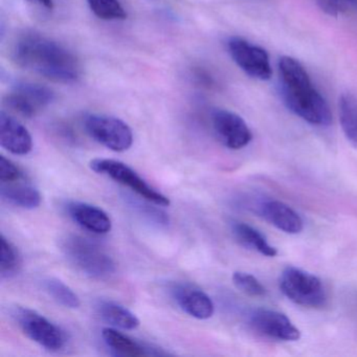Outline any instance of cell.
<instances>
[{"label":"cell","instance_id":"cell-14","mask_svg":"<svg viewBox=\"0 0 357 357\" xmlns=\"http://www.w3.org/2000/svg\"><path fill=\"white\" fill-rule=\"evenodd\" d=\"M66 210L77 225L91 233L106 235L112 231V221L109 215L98 206L85 202H68Z\"/></svg>","mask_w":357,"mask_h":357},{"label":"cell","instance_id":"cell-9","mask_svg":"<svg viewBox=\"0 0 357 357\" xmlns=\"http://www.w3.org/2000/svg\"><path fill=\"white\" fill-rule=\"evenodd\" d=\"M227 50L234 62L248 76L261 81L271 78L273 70L268 54L262 47L240 37H231L227 41Z\"/></svg>","mask_w":357,"mask_h":357},{"label":"cell","instance_id":"cell-24","mask_svg":"<svg viewBox=\"0 0 357 357\" xmlns=\"http://www.w3.org/2000/svg\"><path fill=\"white\" fill-rule=\"evenodd\" d=\"M231 279H233V283L235 284L236 287L246 296L256 298V296H264L266 294V288L250 273L235 271Z\"/></svg>","mask_w":357,"mask_h":357},{"label":"cell","instance_id":"cell-3","mask_svg":"<svg viewBox=\"0 0 357 357\" xmlns=\"http://www.w3.org/2000/svg\"><path fill=\"white\" fill-rule=\"evenodd\" d=\"M62 250L78 271L93 279H107L116 273L114 259L101 246L86 238L68 236L62 242Z\"/></svg>","mask_w":357,"mask_h":357},{"label":"cell","instance_id":"cell-26","mask_svg":"<svg viewBox=\"0 0 357 357\" xmlns=\"http://www.w3.org/2000/svg\"><path fill=\"white\" fill-rule=\"evenodd\" d=\"M31 1H35V3H38L39 5H41L43 6V7H45V9H54V0H31Z\"/></svg>","mask_w":357,"mask_h":357},{"label":"cell","instance_id":"cell-5","mask_svg":"<svg viewBox=\"0 0 357 357\" xmlns=\"http://www.w3.org/2000/svg\"><path fill=\"white\" fill-rule=\"evenodd\" d=\"M91 170L98 174L105 175L114 179L116 183L129 188L139 197L145 199L149 204L158 206H169L171 202L167 196L162 195L153 188L150 187L135 170L119 160H108V158H96L89 164Z\"/></svg>","mask_w":357,"mask_h":357},{"label":"cell","instance_id":"cell-22","mask_svg":"<svg viewBox=\"0 0 357 357\" xmlns=\"http://www.w3.org/2000/svg\"><path fill=\"white\" fill-rule=\"evenodd\" d=\"M0 273L3 278H11L20 271L22 258L13 243L1 235L0 238Z\"/></svg>","mask_w":357,"mask_h":357},{"label":"cell","instance_id":"cell-13","mask_svg":"<svg viewBox=\"0 0 357 357\" xmlns=\"http://www.w3.org/2000/svg\"><path fill=\"white\" fill-rule=\"evenodd\" d=\"M0 144L15 155H26L33 149L32 135L28 129L5 110L0 112Z\"/></svg>","mask_w":357,"mask_h":357},{"label":"cell","instance_id":"cell-2","mask_svg":"<svg viewBox=\"0 0 357 357\" xmlns=\"http://www.w3.org/2000/svg\"><path fill=\"white\" fill-rule=\"evenodd\" d=\"M280 91L286 107L314 126H329L332 114L325 98L311 82L304 66L292 57L279 61Z\"/></svg>","mask_w":357,"mask_h":357},{"label":"cell","instance_id":"cell-23","mask_svg":"<svg viewBox=\"0 0 357 357\" xmlns=\"http://www.w3.org/2000/svg\"><path fill=\"white\" fill-rule=\"evenodd\" d=\"M91 12L100 20H125L127 13L119 0H86Z\"/></svg>","mask_w":357,"mask_h":357},{"label":"cell","instance_id":"cell-10","mask_svg":"<svg viewBox=\"0 0 357 357\" xmlns=\"http://www.w3.org/2000/svg\"><path fill=\"white\" fill-rule=\"evenodd\" d=\"M250 327L261 335L282 342H296L301 331L284 313L271 309H257L250 314Z\"/></svg>","mask_w":357,"mask_h":357},{"label":"cell","instance_id":"cell-21","mask_svg":"<svg viewBox=\"0 0 357 357\" xmlns=\"http://www.w3.org/2000/svg\"><path fill=\"white\" fill-rule=\"evenodd\" d=\"M43 287L54 301L66 308L76 309L80 307L81 301L78 294L60 280L50 278L43 282Z\"/></svg>","mask_w":357,"mask_h":357},{"label":"cell","instance_id":"cell-19","mask_svg":"<svg viewBox=\"0 0 357 357\" xmlns=\"http://www.w3.org/2000/svg\"><path fill=\"white\" fill-rule=\"evenodd\" d=\"M98 313L102 319L123 330H135L139 326V319L126 307L112 301H101L97 305Z\"/></svg>","mask_w":357,"mask_h":357},{"label":"cell","instance_id":"cell-8","mask_svg":"<svg viewBox=\"0 0 357 357\" xmlns=\"http://www.w3.org/2000/svg\"><path fill=\"white\" fill-rule=\"evenodd\" d=\"M54 99L53 91L45 85L20 82L5 96L3 105L13 114L32 119L47 108Z\"/></svg>","mask_w":357,"mask_h":357},{"label":"cell","instance_id":"cell-18","mask_svg":"<svg viewBox=\"0 0 357 357\" xmlns=\"http://www.w3.org/2000/svg\"><path fill=\"white\" fill-rule=\"evenodd\" d=\"M231 231L236 239L245 248L271 258L277 256V248L271 245L266 237L250 225L244 222H234L231 225Z\"/></svg>","mask_w":357,"mask_h":357},{"label":"cell","instance_id":"cell-15","mask_svg":"<svg viewBox=\"0 0 357 357\" xmlns=\"http://www.w3.org/2000/svg\"><path fill=\"white\" fill-rule=\"evenodd\" d=\"M260 212L267 222L284 233L296 235L304 229V222L300 215L294 208L279 200L263 202Z\"/></svg>","mask_w":357,"mask_h":357},{"label":"cell","instance_id":"cell-6","mask_svg":"<svg viewBox=\"0 0 357 357\" xmlns=\"http://www.w3.org/2000/svg\"><path fill=\"white\" fill-rule=\"evenodd\" d=\"M13 317L22 331L36 344L49 351H60L66 347V332L37 311L17 307Z\"/></svg>","mask_w":357,"mask_h":357},{"label":"cell","instance_id":"cell-17","mask_svg":"<svg viewBox=\"0 0 357 357\" xmlns=\"http://www.w3.org/2000/svg\"><path fill=\"white\" fill-rule=\"evenodd\" d=\"M0 193L6 202L26 210H34L41 204L40 193L26 176L9 183H0Z\"/></svg>","mask_w":357,"mask_h":357},{"label":"cell","instance_id":"cell-4","mask_svg":"<svg viewBox=\"0 0 357 357\" xmlns=\"http://www.w3.org/2000/svg\"><path fill=\"white\" fill-rule=\"evenodd\" d=\"M282 294L294 304L308 308H321L327 302L321 279L308 271L287 266L279 279Z\"/></svg>","mask_w":357,"mask_h":357},{"label":"cell","instance_id":"cell-11","mask_svg":"<svg viewBox=\"0 0 357 357\" xmlns=\"http://www.w3.org/2000/svg\"><path fill=\"white\" fill-rule=\"evenodd\" d=\"M212 124L221 143L231 150L243 149L252 142V133L245 121L235 112L217 109L212 114Z\"/></svg>","mask_w":357,"mask_h":357},{"label":"cell","instance_id":"cell-27","mask_svg":"<svg viewBox=\"0 0 357 357\" xmlns=\"http://www.w3.org/2000/svg\"><path fill=\"white\" fill-rule=\"evenodd\" d=\"M346 3H348L350 6H355L357 7V0H344Z\"/></svg>","mask_w":357,"mask_h":357},{"label":"cell","instance_id":"cell-25","mask_svg":"<svg viewBox=\"0 0 357 357\" xmlns=\"http://www.w3.org/2000/svg\"><path fill=\"white\" fill-rule=\"evenodd\" d=\"M24 171L6 156H0V183H9L26 177Z\"/></svg>","mask_w":357,"mask_h":357},{"label":"cell","instance_id":"cell-7","mask_svg":"<svg viewBox=\"0 0 357 357\" xmlns=\"http://www.w3.org/2000/svg\"><path fill=\"white\" fill-rule=\"evenodd\" d=\"M87 133L95 141L114 152H125L133 144V133L128 124L105 114H89L85 118Z\"/></svg>","mask_w":357,"mask_h":357},{"label":"cell","instance_id":"cell-12","mask_svg":"<svg viewBox=\"0 0 357 357\" xmlns=\"http://www.w3.org/2000/svg\"><path fill=\"white\" fill-rule=\"evenodd\" d=\"M171 292L176 304L190 317L204 321L214 314L212 298L199 288L190 284H176L171 288Z\"/></svg>","mask_w":357,"mask_h":357},{"label":"cell","instance_id":"cell-20","mask_svg":"<svg viewBox=\"0 0 357 357\" xmlns=\"http://www.w3.org/2000/svg\"><path fill=\"white\" fill-rule=\"evenodd\" d=\"M338 116L342 132L357 148V98L351 93L342 95L338 101Z\"/></svg>","mask_w":357,"mask_h":357},{"label":"cell","instance_id":"cell-16","mask_svg":"<svg viewBox=\"0 0 357 357\" xmlns=\"http://www.w3.org/2000/svg\"><path fill=\"white\" fill-rule=\"evenodd\" d=\"M102 336L108 348L112 349V352L118 356L143 357L150 356V355L160 356V355L168 354L162 351H158V348L141 344L114 328H104Z\"/></svg>","mask_w":357,"mask_h":357},{"label":"cell","instance_id":"cell-1","mask_svg":"<svg viewBox=\"0 0 357 357\" xmlns=\"http://www.w3.org/2000/svg\"><path fill=\"white\" fill-rule=\"evenodd\" d=\"M16 66L40 75L53 82H77L82 66L74 53L56 41L35 33H26L12 47Z\"/></svg>","mask_w":357,"mask_h":357}]
</instances>
